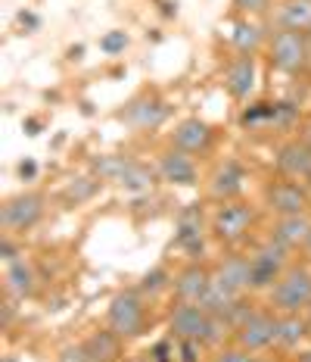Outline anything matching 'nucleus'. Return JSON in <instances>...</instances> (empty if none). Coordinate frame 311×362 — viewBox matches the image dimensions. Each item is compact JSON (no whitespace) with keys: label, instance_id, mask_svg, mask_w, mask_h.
I'll return each mask as SVG.
<instances>
[{"label":"nucleus","instance_id":"nucleus-1","mask_svg":"<svg viewBox=\"0 0 311 362\" xmlns=\"http://www.w3.org/2000/svg\"><path fill=\"white\" fill-rule=\"evenodd\" d=\"M255 222H259V209L249 200H227V203H215V209L209 213V231L218 244L224 247H240L246 244L252 235Z\"/></svg>","mask_w":311,"mask_h":362},{"label":"nucleus","instance_id":"nucleus-2","mask_svg":"<svg viewBox=\"0 0 311 362\" xmlns=\"http://www.w3.org/2000/svg\"><path fill=\"white\" fill-rule=\"evenodd\" d=\"M150 300L143 297L138 288H125L118 291L116 297L106 306V328L116 331L121 341H138V337L147 334L150 325Z\"/></svg>","mask_w":311,"mask_h":362},{"label":"nucleus","instance_id":"nucleus-3","mask_svg":"<svg viewBox=\"0 0 311 362\" xmlns=\"http://www.w3.org/2000/svg\"><path fill=\"white\" fill-rule=\"evenodd\" d=\"M249 262H252V284H249V291L268 293L280 281V275L293 266V250H286L274 238H262V240H255Z\"/></svg>","mask_w":311,"mask_h":362},{"label":"nucleus","instance_id":"nucleus-4","mask_svg":"<svg viewBox=\"0 0 311 362\" xmlns=\"http://www.w3.org/2000/svg\"><path fill=\"white\" fill-rule=\"evenodd\" d=\"M268 306L274 313H305L311 306V262H295L268 291Z\"/></svg>","mask_w":311,"mask_h":362},{"label":"nucleus","instance_id":"nucleus-5","mask_svg":"<svg viewBox=\"0 0 311 362\" xmlns=\"http://www.w3.org/2000/svg\"><path fill=\"white\" fill-rule=\"evenodd\" d=\"M268 59L271 69L283 72V75H299L308 69L311 63V41L305 32H283L274 28L268 41Z\"/></svg>","mask_w":311,"mask_h":362},{"label":"nucleus","instance_id":"nucleus-6","mask_svg":"<svg viewBox=\"0 0 311 362\" xmlns=\"http://www.w3.org/2000/svg\"><path fill=\"white\" fill-rule=\"evenodd\" d=\"M209 216L202 213L200 203L184 206L174 218V247L187 256L190 262H202V256L209 250Z\"/></svg>","mask_w":311,"mask_h":362},{"label":"nucleus","instance_id":"nucleus-7","mask_svg":"<svg viewBox=\"0 0 311 362\" xmlns=\"http://www.w3.org/2000/svg\"><path fill=\"white\" fill-rule=\"evenodd\" d=\"M233 344L249 353H268L277 346V313L271 306H255L246 319L233 328Z\"/></svg>","mask_w":311,"mask_h":362},{"label":"nucleus","instance_id":"nucleus-8","mask_svg":"<svg viewBox=\"0 0 311 362\" xmlns=\"http://www.w3.org/2000/svg\"><path fill=\"white\" fill-rule=\"evenodd\" d=\"M47 216V197L41 191H19L4 200L0 206V225L10 235H25Z\"/></svg>","mask_w":311,"mask_h":362},{"label":"nucleus","instance_id":"nucleus-9","mask_svg":"<svg viewBox=\"0 0 311 362\" xmlns=\"http://www.w3.org/2000/svg\"><path fill=\"white\" fill-rule=\"evenodd\" d=\"M169 112H171L169 103H165L156 90H143V94L131 97V100L125 103V110H118V119L128 128H134V132L150 134V132H156V128L165 125Z\"/></svg>","mask_w":311,"mask_h":362},{"label":"nucleus","instance_id":"nucleus-10","mask_svg":"<svg viewBox=\"0 0 311 362\" xmlns=\"http://www.w3.org/2000/svg\"><path fill=\"white\" fill-rule=\"evenodd\" d=\"M212 322H215V315L200 303H181V300H174L171 309H169V334L178 337V341L206 344Z\"/></svg>","mask_w":311,"mask_h":362},{"label":"nucleus","instance_id":"nucleus-11","mask_svg":"<svg viewBox=\"0 0 311 362\" xmlns=\"http://www.w3.org/2000/svg\"><path fill=\"white\" fill-rule=\"evenodd\" d=\"M264 206L274 216H299V213H311V194L302 181L293 178H274L264 187Z\"/></svg>","mask_w":311,"mask_h":362},{"label":"nucleus","instance_id":"nucleus-12","mask_svg":"<svg viewBox=\"0 0 311 362\" xmlns=\"http://www.w3.org/2000/svg\"><path fill=\"white\" fill-rule=\"evenodd\" d=\"M212 281H215V269H209L206 262H187L184 269L174 272L171 293H174V300H181V303H200L202 306Z\"/></svg>","mask_w":311,"mask_h":362},{"label":"nucleus","instance_id":"nucleus-13","mask_svg":"<svg viewBox=\"0 0 311 362\" xmlns=\"http://www.w3.org/2000/svg\"><path fill=\"white\" fill-rule=\"evenodd\" d=\"M246 191V169L237 160H224L212 169V175L206 178V194L212 203H227V200H240Z\"/></svg>","mask_w":311,"mask_h":362},{"label":"nucleus","instance_id":"nucleus-14","mask_svg":"<svg viewBox=\"0 0 311 362\" xmlns=\"http://www.w3.org/2000/svg\"><path fill=\"white\" fill-rule=\"evenodd\" d=\"M156 172H159V181L174 185V187L200 185V165H196V156L184 153V150H178V147H169V150L159 153Z\"/></svg>","mask_w":311,"mask_h":362},{"label":"nucleus","instance_id":"nucleus-15","mask_svg":"<svg viewBox=\"0 0 311 362\" xmlns=\"http://www.w3.org/2000/svg\"><path fill=\"white\" fill-rule=\"evenodd\" d=\"M224 88L227 94L233 97V100L240 103H249L255 94V88H259V63H255V57H231L224 66Z\"/></svg>","mask_w":311,"mask_h":362},{"label":"nucleus","instance_id":"nucleus-16","mask_svg":"<svg viewBox=\"0 0 311 362\" xmlns=\"http://www.w3.org/2000/svg\"><path fill=\"white\" fill-rule=\"evenodd\" d=\"M171 147L184 150V153H190V156H206V153H212V147H215V128H212L206 119H196V116L181 119L171 132Z\"/></svg>","mask_w":311,"mask_h":362},{"label":"nucleus","instance_id":"nucleus-17","mask_svg":"<svg viewBox=\"0 0 311 362\" xmlns=\"http://www.w3.org/2000/svg\"><path fill=\"white\" fill-rule=\"evenodd\" d=\"M274 169L280 178H293V181L305 185L311 178V147L302 138L283 141L274 153Z\"/></svg>","mask_w":311,"mask_h":362},{"label":"nucleus","instance_id":"nucleus-18","mask_svg":"<svg viewBox=\"0 0 311 362\" xmlns=\"http://www.w3.org/2000/svg\"><path fill=\"white\" fill-rule=\"evenodd\" d=\"M268 238H274L277 244H283L286 250H299L305 247V240L311 238V213H299V216H274L268 228Z\"/></svg>","mask_w":311,"mask_h":362},{"label":"nucleus","instance_id":"nucleus-19","mask_svg":"<svg viewBox=\"0 0 311 362\" xmlns=\"http://www.w3.org/2000/svg\"><path fill=\"white\" fill-rule=\"evenodd\" d=\"M37 269L32 259H16V262H6V272H4V291L10 300H32L37 293Z\"/></svg>","mask_w":311,"mask_h":362},{"label":"nucleus","instance_id":"nucleus-20","mask_svg":"<svg viewBox=\"0 0 311 362\" xmlns=\"http://www.w3.org/2000/svg\"><path fill=\"white\" fill-rule=\"evenodd\" d=\"M212 269H215L218 281H224L227 288H233L240 293H252L249 291V284H252V262H249V253L231 250V253H224Z\"/></svg>","mask_w":311,"mask_h":362},{"label":"nucleus","instance_id":"nucleus-21","mask_svg":"<svg viewBox=\"0 0 311 362\" xmlns=\"http://www.w3.org/2000/svg\"><path fill=\"white\" fill-rule=\"evenodd\" d=\"M311 337V322L305 313H277V350L299 353Z\"/></svg>","mask_w":311,"mask_h":362},{"label":"nucleus","instance_id":"nucleus-22","mask_svg":"<svg viewBox=\"0 0 311 362\" xmlns=\"http://www.w3.org/2000/svg\"><path fill=\"white\" fill-rule=\"evenodd\" d=\"M268 41H271V32L255 19H240L231 32L233 54H243V57H255L259 50L268 47Z\"/></svg>","mask_w":311,"mask_h":362},{"label":"nucleus","instance_id":"nucleus-23","mask_svg":"<svg viewBox=\"0 0 311 362\" xmlns=\"http://www.w3.org/2000/svg\"><path fill=\"white\" fill-rule=\"evenodd\" d=\"M85 353L90 362H121V350H125V341L116 334V331L109 328H97L90 331V334L85 337Z\"/></svg>","mask_w":311,"mask_h":362},{"label":"nucleus","instance_id":"nucleus-24","mask_svg":"<svg viewBox=\"0 0 311 362\" xmlns=\"http://www.w3.org/2000/svg\"><path fill=\"white\" fill-rule=\"evenodd\" d=\"M274 28H283V32H308L311 0H283V4H277Z\"/></svg>","mask_w":311,"mask_h":362},{"label":"nucleus","instance_id":"nucleus-25","mask_svg":"<svg viewBox=\"0 0 311 362\" xmlns=\"http://www.w3.org/2000/svg\"><path fill=\"white\" fill-rule=\"evenodd\" d=\"M138 163L134 156H121V153H100L90 160V172L103 181V185H118L125 181V175L131 172V165Z\"/></svg>","mask_w":311,"mask_h":362},{"label":"nucleus","instance_id":"nucleus-26","mask_svg":"<svg viewBox=\"0 0 311 362\" xmlns=\"http://www.w3.org/2000/svg\"><path fill=\"white\" fill-rule=\"evenodd\" d=\"M103 191V181L94 175V172H87V175H75L66 181L63 187V200L69 203V206H81V203H90L97 197V194Z\"/></svg>","mask_w":311,"mask_h":362},{"label":"nucleus","instance_id":"nucleus-27","mask_svg":"<svg viewBox=\"0 0 311 362\" xmlns=\"http://www.w3.org/2000/svg\"><path fill=\"white\" fill-rule=\"evenodd\" d=\"M174 284V275L169 272V266H153L147 275L138 281V291L143 293L147 300H159L162 293H169Z\"/></svg>","mask_w":311,"mask_h":362},{"label":"nucleus","instance_id":"nucleus-28","mask_svg":"<svg viewBox=\"0 0 311 362\" xmlns=\"http://www.w3.org/2000/svg\"><path fill=\"white\" fill-rule=\"evenodd\" d=\"M156 181H159L156 169H150V165H143V163H134L131 172H128L125 181H121V187H125L128 194H147V191H153Z\"/></svg>","mask_w":311,"mask_h":362},{"label":"nucleus","instance_id":"nucleus-29","mask_svg":"<svg viewBox=\"0 0 311 362\" xmlns=\"http://www.w3.org/2000/svg\"><path fill=\"white\" fill-rule=\"evenodd\" d=\"M147 362H178V337L165 334L147 350Z\"/></svg>","mask_w":311,"mask_h":362},{"label":"nucleus","instance_id":"nucleus-30","mask_svg":"<svg viewBox=\"0 0 311 362\" xmlns=\"http://www.w3.org/2000/svg\"><path fill=\"white\" fill-rule=\"evenodd\" d=\"M209 362H262L259 353H249V350H243V346L237 344H224V346H218L215 353H212V359Z\"/></svg>","mask_w":311,"mask_h":362},{"label":"nucleus","instance_id":"nucleus-31","mask_svg":"<svg viewBox=\"0 0 311 362\" xmlns=\"http://www.w3.org/2000/svg\"><path fill=\"white\" fill-rule=\"evenodd\" d=\"M233 13H240L243 19H259L271 13V0H231Z\"/></svg>","mask_w":311,"mask_h":362},{"label":"nucleus","instance_id":"nucleus-32","mask_svg":"<svg viewBox=\"0 0 311 362\" xmlns=\"http://www.w3.org/2000/svg\"><path fill=\"white\" fill-rule=\"evenodd\" d=\"M128 44H131V37H128V32H109V35H103L100 37V50L103 54H109V57H118V54H125L128 50Z\"/></svg>","mask_w":311,"mask_h":362},{"label":"nucleus","instance_id":"nucleus-33","mask_svg":"<svg viewBox=\"0 0 311 362\" xmlns=\"http://www.w3.org/2000/svg\"><path fill=\"white\" fill-rule=\"evenodd\" d=\"M209 346L200 341H178V362H206Z\"/></svg>","mask_w":311,"mask_h":362},{"label":"nucleus","instance_id":"nucleus-34","mask_svg":"<svg viewBox=\"0 0 311 362\" xmlns=\"http://www.w3.org/2000/svg\"><path fill=\"white\" fill-rule=\"evenodd\" d=\"M0 259H4V262L22 259L19 244H16V235H10V231H4V238H0Z\"/></svg>","mask_w":311,"mask_h":362},{"label":"nucleus","instance_id":"nucleus-35","mask_svg":"<svg viewBox=\"0 0 311 362\" xmlns=\"http://www.w3.org/2000/svg\"><path fill=\"white\" fill-rule=\"evenodd\" d=\"M56 362H90L85 353V344H66L63 350L56 353Z\"/></svg>","mask_w":311,"mask_h":362},{"label":"nucleus","instance_id":"nucleus-36","mask_svg":"<svg viewBox=\"0 0 311 362\" xmlns=\"http://www.w3.org/2000/svg\"><path fill=\"white\" fill-rule=\"evenodd\" d=\"M16 175H19L22 181H35V175H37V163H35V160H22V163L16 165Z\"/></svg>","mask_w":311,"mask_h":362},{"label":"nucleus","instance_id":"nucleus-37","mask_svg":"<svg viewBox=\"0 0 311 362\" xmlns=\"http://www.w3.org/2000/svg\"><path fill=\"white\" fill-rule=\"evenodd\" d=\"M19 25H25L28 32H37V25H41V19L35 16V13H28V10H22L19 13Z\"/></svg>","mask_w":311,"mask_h":362},{"label":"nucleus","instance_id":"nucleus-38","mask_svg":"<svg viewBox=\"0 0 311 362\" xmlns=\"http://www.w3.org/2000/svg\"><path fill=\"white\" fill-rule=\"evenodd\" d=\"M41 119H35V116H28L25 119V134H28V138H35V134H41Z\"/></svg>","mask_w":311,"mask_h":362},{"label":"nucleus","instance_id":"nucleus-39","mask_svg":"<svg viewBox=\"0 0 311 362\" xmlns=\"http://www.w3.org/2000/svg\"><path fill=\"white\" fill-rule=\"evenodd\" d=\"M299 138L311 147V119H305V122H302V128H299Z\"/></svg>","mask_w":311,"mask_h":362},{"label":"nucleus","instance_id":"nucleus-40","mask_svg":"<svg viewBox=\"0 0 311 362\" xmlns=\"http://www.w3.org/2000/svg\"><path fill=\"white\" fill-rule=\"evenodd\" d=\"M162 13L165 16H178V4H162Z\"/></svg>","mask_w":311,"mask_h":362},{"label":"nucleus","instance_id":"nucleus-41","mask_svg":"<svg viewBox=\"0 0 311 362\" xmlns=\"http://www.w3.org/2000/svg\"><path fill=\"white\" fill-rule=\"evenodd\" d=\"M295 362H311V346H305V350H299V356H295Z\"/></svg>","mask_w":311,"mask_h":362},{"label":"nucleus","instance_id":"nucleus-42","mask_svg":"<svg viewBox=\"0 0 311 362\" xmlns=\"http://www.w3.org/2000/svg\"><path fill=\"white\" fill-rule=\"evenodd\" d=\"M81 54H85V47H81V44H78V47H69V59H81Z\"/></svg>","mask_w":311,"mask_h":362},{"label":"nucleus","instance_id":"nucleus-43","mask_svg":"<svg viewBox=\"0 0 311 362\" xmlns=\"http://www.w3.org/2000/svg\"><path fill=\"white\" fill-rule=\"evenodd\" d=\"M302 256H305V262H311V238L305 240V247H302Z\"/></svg>","mask_w":311,"mask_h":362},{"label":"nucleus","instance_id":"nucleus-44","mask_svg":"<svg viewBox=\"0 0 311 362\" xmlns=\"http://www.w3.org/2000/svg\"><path fill=\"white\" fill-rule=\"evenodd\" d=\"M305 187H308V194H311V178H308V181H305Z\"/></svg>","mask_w":311,"mask_h":362},{"label":"nucleus","instance_id":"nucleus-45","mask_svg":"<svg viewBox=\"0 0 311 362\" xmlns=\"http://www.w3.org/2000/svg\"><path fill=\"white\" fill-rule=\"evenodd\" d=\"M305 315H308V322H311V306H308V309H305Z\"/></svg>","mask_w":311,"mask_h":362},{"label":"nucleus","instance_id":"nucleus-46","mask_svg":"<svg viewBox=\"0 0 311 362\" xmlns=\"http://www.w3.org/2000/svg\"><path fill=\"white\" fill-rule=\"evenodd\" d=\"M305 35H308V41H311V28H308V32H305Z\"/></svg>","mask_w":311,"mask_h":362},{"label":"nucleus","instance_id":"nucleus-47","mask_svg":"<svg viewBox=\"0 0 311 362\" xmlns=\"http://www.w3.org/2000/svg\"><path fill=\"white\" fill-rule=\"evenodd\" d=\"M6 362H13V359H6Z\"/></svg>","mask_w":311,"mask_h":362}]
</instances>
